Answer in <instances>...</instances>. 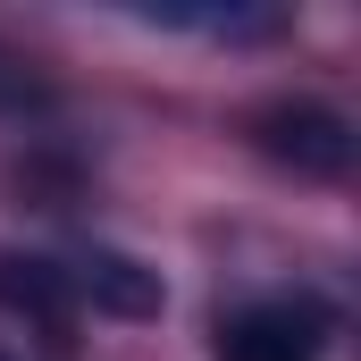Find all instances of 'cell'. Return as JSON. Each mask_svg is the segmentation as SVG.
<instances>
[{
    "label": "cell",
    "mask_w": 361,
    "mask_h": 361,
    "mask_svg": "<svg viewBox=\"0 0 361 361\" xmlns=\"http://www.w3.org/2000/svg\"><path fill=\"white\" fill-rule=\"evenodd\" d=\"M336 336V311L319 294H252L235 311H219L210 353L219 361H319Z\"/></svg>",
    "instance_id": "6da1fadb"
},
{
    "label": "cell",
    "mask_w": 361,
    "mask_h": 361,
    "mask_svg": "<svg viewBox=\"0 0 361 361\" xmlns=\"http://www.w3.org/2000/svg\"><path fill=\"white\" fill-rule=\"evenodd\" d=\"M252 143L269 160H286L294 177H345L353 169V126L336 109H319V101H269L252 118Z\"/></svg>",
    "instance_id": "7a4b0ae2"
},
{
    "label": "cell",
    "mask_w": 361,
    "mask_h": 361,
    "mask_svg": "<svg viewBox=\"0 0 361 361\" xmlns=\"http://www.w3.org/2000/svg\"><path fill=\"white\" fill-rule=\"evenodd\" d=\"M59 269H68V294L92 302V311H118V319H152L160 311V277L143 261H126V252H109V244H92V252L59 261Z\"/></svg>",
    "instance_id": "3957f363"
},
{
    "label": "cell",
    "mask_w": 361,
    "mask_h": 361,
    "mask_svg": "<svg viewBox=\"0 0 361 361\" xmlns=\"http://www.w3.org/2000/svg\"><path fill=\"white\" fill-rule=\"evenodd\" d=\"M0 302L8 311H25L34 328H68L76 319V294H68V269L59 261H42V252H0Z\"/></svg>",
    "instance_id": "277c9868"
}]
</instances>
